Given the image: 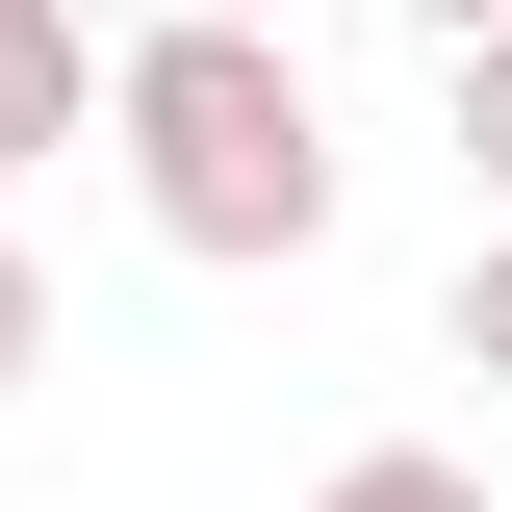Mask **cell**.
Returning <instances> with one entry per match:
<instances>
[{
  "label": "cell",
  "instance_id": "cell-1",
  "mask_svg": "<svg viewBox=\"0 0 512 512\" xmlns=\"http://www.w3.org/2000/svg\"><path fill=\"white\" fill-rule=\"evenodd\" d=\"M103 154L128 205H154V256H205V282H282V256H333V103H308V26H128L103 52Z\"/></svg>",
  "mask_w": 512,
  "mask_h": 512
},
{
  "label": "cell",
  "instance_id": "cell-2",
  "mask_svg": "<svg viewBox=\"0 0 512 512\" xmlns=\"http://www.w3.org/2000/svg\"><path fill=\"white\" fill-rule=\"evenodd\" d=\"M77 103H103L77 0H0V180H26V154H77Z\"/></svg>",
  "mask_w": 512,
  "mask_h": 512
},
{
  "label": "cell",
  "instance_id": "cell-3",
  "mask_svg": "<svg viewBox=\"0 0 512 512\" xmlns=\"http://www.w3.org/2000/svg\"><path fill=\"white\" fill-rule=\"evenodd\" d=\"M308 512H487V461H461V436H359Z\"/></svg>",
  "mask_w": 512,
  "mask_h": 512
},
{
  "label": "cell",
  "instance_id": "cell-4",
  "mask_svg": "<svg viewBox=\"0 0 512 512\" xmlns=\"http://www.w3.org/2000/svg\"><path fill=\"white\" fill-rule=\"evenodd\" d=\"M436 103H461V180L512 205V26H461V52H436Z\"/></svg>",
  "mask_w": 512,
  "mask_h": 512
},
{
  "label": "cell",
  "instance_id": "cell-5",
  "mask_svg": "<svg viewBox=\"0 0 512 512\" xmlns=\"http://www.w3.org/2000/svg\"><path fill=\"white\" fill-rule=\"evenodd\" d=\"M436 333L487 359V410H512V231H461V308H436Z\"/></svg>",
  "mask_w": 512,
  "mask_h": 512
},
{
  "label": "cell",
  "instance_id": "cell-6",
  "mask_svg": "<svg viewBox=\"0 0 512 512\" xmlns=\"http://www.w3.org/2000/svg\"><path fill=\"white\" fill-rule=\"evenodd\" d=\"M26 384H52V256L0 231V410H26Z\"/></svg>",
  "mask_w": 512,
  "mask_h": 512
},
{
  "label": "cell",
  "instance_id": "cell-7",
  "mask_svg": "<svg viewBox=\"0 0 512 512\" xmlns=\"http://www.w3.org/2000/svg\"><path fill=\"white\" fill-rule=\"evenodd\" d=\"M180 26H308V0H180Z\"/></svg>",
  "mask_w": 512,
  "mask_h": 512
},
{
  "label": "cell",
  "instance_id": "cell-8",
  "mask_svg": "<svg viewBox=\"0 0 512 512\" xmlns=\"http://www.w3.org/2000/svg\"><path fill=\"white\" fill-rule=\"evenodd\" d=\"M410 26H436V52H461V26H512V0H410Z\"/></svg>",
  "mask_w": 512,
  "mask_h": 512
}]
</instances>
